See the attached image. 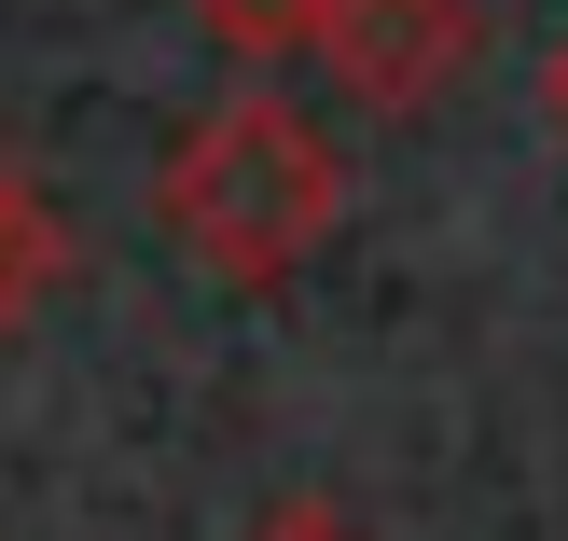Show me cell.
<instances>
[{"mask_svg": "<svg viewBox=\"0 0 568 541\" xmlns=\"http://www.w3.org/2000/svg\"><path fill=\"white\" fill-rule=\"evenodd\" d=\"M153 222L222 278V292H277V278L347 222V153H333L320 111H292L277 83H250V98L194 111V126L166 139Z\"/></svg>", "mask_w": 568, "mask_h": 541, "instance_id": "1", "label": "cell"}, {"mask_svg": "<svg viewBox=\"0 0 568 541\" xmlns=\"http://www.w3.org/2000/svg\"><path fill=\"white\" fill-rule=\"evenodd\" d=\"M305 56L347 111H430L471 70V0H320Z\"/></svg>", "mask_w": 568, "mask_h": 541, "instance_id": "2", "label": "cell"}, {"mask_svg": "<svg viewBox=\"0 0 568 541\" xmlns=\"http://www.w3.org/2000/svg\"><path fill=\"white\" fill-rule=\"evenodd\" d=\"M55 264H70V237H55V209L28 194V167L0 153V348L28 333V305L55 292Z\"/></svg>", "mask_w": 568, "mask_h": 541, "instance_id": "3", "label": "cell"}, {"mask_svg": "<svg viewBox=\"0 0 568 541\" xmlns=\"http://www.w3.org/2000/svg\"><path fill=\"white\" fill-rule=\"evenodd\" d=\"M194 28H209L222 56H250V70H292L305 28H320V0H194Z\"/></svg>", "mask_w": 568, "mask_h": 541, "instance_id": "4", "label": "cell"}, {"mask_svg": "<svg viewBox=\"0 0 568 541\" xmlns=\"http://www.w3.org/2000/svg\"><path fill=\"white\" fill-rule=\"evenodd\" d=\"M236 541H375V528H361L347 500H277V514H264V528H236Z\"/></svg>", "mask_w": 568, "mask_h": 541, "instance_id": "5", "label": "cell"}]
</instances>
